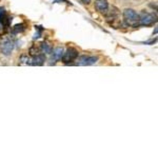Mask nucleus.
<instances>
[{"instance_id":"1","label":"nucleus","mask_w":158,"mask_h":158,"mask_svg":"<svg viewBox=\"0 0 158 158\" xmlns=\"http://www.w3.org/2000/svg\"><path fill=\"white\" fill-rule=\"evenodd\" d=\"M123 21L128 27H139V14H137L134 10L132 9H126L123 11Z\"/></svg>"},{"instance_id":"2","label":"nucleus","mask_w":158,"mask_h":158,"mask_svg":"<svg viewBox=\"0 0 158 158\" xmlns=\"http://www.w3.org/2000/svg\"><path fill=\"white\" fill-rule=\"evenodd\" d=\"M156 21H157V19H156V16H154V14H151V13H148V12H144V11L139 14L140 25L150 27V25L154 24Z\"/></svg>"},{"instance_id":"3","label":"nucleus","mask_w":158,"mask_h":158,"mask_svg":"<svg viewBox=\"0 0 158 158\" xmlns=\"http://www.w3.org/2000/svg\"><path fill=\"white\" fill-rule=\"evenodd\" d=\"M13 50H14V41L7 37H4L3 39L0 41V51L3 55L9 56L12 54Z\"/></svg>"},{"instance_id":"4","label":"nucleus","mask_w":158,"mask_h":158,"mask_svg":"<svg viewBox=\"0 0 158 158\" xmlns=\"http://www.w3.org/2000/svg\"><path fill=\"white\" fill-rule=\"evenodd\" d=\"M78 57V51L74 48H69V49L63 53L62 61L64 64H73V61L76 60Z\"/></svg>"},{"instance_id":"5","label":"nucleus","mask_w":158,"mask_h":158,"mask_svg":"<svg viewBox=\"0 0 158 158\" xmlns=\"http://www.w3.org/2000/svg\"><path fill=\"white\" fill-rule=\"evenodd\" d=\"M98 61L97 56H81L77 59V62L75 64L77 65H92L95 64Z\"/></svg>"},{"instance_id":"6","label":"nucleus","mask_w":158,"mask_h":158,"mask_svg":"<svg viewBox=\"0 0 158 158\" xmlns=\"http://www.w3.org/2000/svg\"><path fill=\"white\" fill-rule=\"evenodd\" d=\"M95 9L101 14H106L109 9L108 0H96L95 1Z\"/></svg>"},{"instance_id":"7","label":"nucleus","mask_w":158,"mask_h":158,"mask_svg":"<svg viewBox=\"0 0 158 158\" xmlns=\"http://www.w3.org/2000/svg\"><path fill=\"white\" fill-rule=\"evenodd\" d=\"M32 65H37V67H40L44 63L45 61V55L44 54H38V55H35L33 56L32 59Z\"/></svg>"},{"instance_id":"8","label":"nucleus","mask_w":158,"mask_h":158,"mask_svg":"<svg viewBox=\"0 0 158 158\" xmlns=\"http://www.w3.org/2000/svg\"><path fill=\"white\" fill-rule=\"evenodd\" d=\"M63 53H64V51H63L62 48H56V49L54 51H52V53H51V54H52V59L55 61L60 60L63 56Z\"/></svg>"},{"instance_id":"9","label":"nucleus","mask_w":158,"mask_h":158,"mask_svg":"<svg viewBox=\"0 0 158 158\" xmlns=\"http://www.w3.org/2000/svg\"><path fill=\"white\" fill-rule=\"evenodd\" d=\"M32 58H30L27 55H22L19 59L20 65H32Z\"/></svg>"},{"instance_id":"10","label":"nucleus","mask_w":158,"mask_h":158,"mask_svg":"<svg viewBox=\"0 0 158 158\" xmlns=\"http://www.w3.org/2000/svg\"><path fill=\"white\" fill-rule=\"evenodd\" d=\"M40 50L42 51L43 53H45V54H51L52 53V47L49 44V43L47 42H42L41 44H40Z\"/></svg>"},{"instance_id":"11","label":"nucleus","mask_w":158,"mask_h":158,"mask_svg":"<svg viewBox=\"0 0 158 158\" xmlns=\"http://www.w3.org/2000/svg\"><path fill=\"white\" fill-rule=\"evenodd\" d=\"M24 30H25V25L23 23H20V24L15 25V27H13V29H12V33H13V34H17V33L23 32Z\"/></svg>"},{"instance_id":"12","label":"nucleus","mask_w":158,"mask_h":158,"mask_svg":"<svg viewBox=\"0 0 158 158\" xmlns=\"http://www.w3.org/2000/svg\"><path fill=\"white\" fill-rule=\"evenodd\" d=\"M40 51H41V50H40V48H39V47H36V45H33V47L30 49L29 52H30V55H31V56H35V55H38V54H39Z\"/></svg>"},{"instance_id":"13","label":"nucleus","mask_w":158,"mask_h":158,"mask_svg":"<svg viewBox=\"0 0 158 158\" xmlns=\"http://www.w3.org/2000/svg\"><path fill=\"white\" fill-rule=\"evenodd\" d=\"M6 10H4V7H0V20L4 17V15H6Z\"/></svg>"},{"instance_id":"14","label":"nucleus","mask_w":158,"mask_h":158,"mask_svg":"<svg viewBox=\"0 0 158 158\" xmlns=\"http://www.w3.org/2000/svg\"><path fill=\"white\" fill-rule=\"evenodd\" d=\"M81 2H82V3H85V4H89L91 2V0H81Z\"/></svg>"},{"instance_id":"15","label":"nucleus","mask_w":158,"mask_h":158,"mask_svg":"<svg viewBox=\"0 0 158 158\" xmlns=\"http://www.w3.org/2000/svg\"><path fill=\"white\" fill-rule=\"evenodd\" d=\"M59 1H63V2H67V3H69L68 0H59Z\"/></svg>"}]
</instances>
